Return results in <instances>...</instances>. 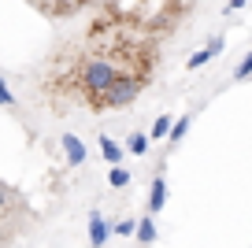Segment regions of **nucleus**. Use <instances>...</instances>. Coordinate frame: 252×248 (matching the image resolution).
Returning a JSON list of instances; mask_svg holds the SVG:
<instances>
[{
  "mask_svg": "<svg viewBox=\"0 0 252 248\" xmlns=\"http://www.w3.org/2000/svg\"><path fill=\"white\" fill-rule=\"evenodd\" d=\"M119 78H123V74H119V67L111 60H89L86 70H82V86H86V93L93 96V100H100Z\"/></svg>",
  "mask_w": 252,
  "mask_h": 248,
  "instance_id": "f257e3e1",
  "label": "nucleus"
},
{
  "mask_svg": "<svg viewBox=\"0 0 252 248\" xmlns=\"http://www.w3.org/2000/svg\"><path fill=\"white\" fill-rule=\"evenodd\" d=\"M163 208H167V178L156 174L152 186H149V215H159Z\"/></svg>",
  "mask_w": 252,
  "mask_h": 248,
  "instance_id": "423d86ee",
  "label": "nucleus"
},
{
  "mask_svg": "<svg viewBox=\"0 0 252 248\" xmlns=\"http://www.w3.org/2000/svg\"><path fill=\"white\" fill-rule=\"evenodd\" d=\"M60 145H63V155H67L71 167H82V163H86V145H82L74 133H60Z\"/></svg>",
  "mask_w": 252,
  "mask_h": 248,
  "instance_id": "39448f33",
  "label": "nucleus"
},
{
  "mask_svg": "<svg viewBox=\"0 0 252 248\" xmlns=\"http://www.w3.org/2000/svg\"><path fill=\"white\" fill-rule=\"evenodd\" d=\"M222 48H226V37H215L212 45H204L200 52H193V56H189V63H186V67H189V70H200L204 63H212L215 56H222Z\"/></svg>",
  "mask_w": 252,
  "mask_h": 248,
  "instance_id": "20e7f679",
  "label": "nucleus"
},
{
  "mask_svg": "<svg viewBox=\"0 0 252 248\" xmlns=\"http://www.w3.org/2000/svg\"><path fill=\"white\" fill-rule=\"evenodd\" d=\"M111 230H115V237H137V218H119V222H111Z\"/></svg>",
  "mask_w": 252,
  "mask_h": 248,
  "instance_id": "ddd939ff",
  "label": "nucleus"
},
{
  "mask_svg": "<svg viewBox=\"0 0 252 248\" xmlns=\"http://www.w3.org/2000/svg\"><path fill=\"white\" fill-rule=\"evenodd\" d=\"M0 100L8 104V108L15 104V96H11V86H8V78H0Z\"/></svg>",
  "mask_w": 252,
  "mask_h": 248,
  "instance_id": "2eb2a0df",
  "label": "nucleus"
},
{
  "mask_svg": "<svg viewBox=\"0 0 252 248\" xmlns=\"http://www.w3.org/2000/svg\"><path fill=\"white\" fill-rule=\"evenodd\" d=\"M237 8H245V0H230V4H226V15H230V11H237Z\"/></svg>",
  "mask_w": 252,
  "mask_h": 248,
  "instance_id": "dca6fc26",
  "label": "nucleus"
},
{
  "mask_svg": "<svg viewBox=\"0 0 252 248\" xmlns=\"http://www.w3.org/2000/svg\"><path fill=\"white\" fill-rule=\"evenodd\" d=\"M108 186L111 189H126L130 186V171H126V167H111L108 171Z\"/></svg>",
  "mask_w": 252,
  "mask_h": 248,
  "instance_id": "f8f14e48",
  "label": "nucleus"
},
{
  "mask_svg": "<svg viewBox=\"0 0 252 248\" xmlns=\"http://www.w3.org/2000/svg\"><path fill=\"white\" fill-rule=\"evenodd\" d=\"M123 152H126V148L119 145L115 137H108V133H100V155H104V159L111 163V167H119V163H123Z\"/></svg>",
  "mask_w": 252,
  "mask_h": 248,
  "instance_id": "0eeeda50",
  "label": "nucleus"
},
{
  "mask_svg": "<svg viewBox=\"0 0 252 248\" xmlns=\"http://www.w3.org/2000/svg\"><path fill=\"white\" fill-rule=\"evenodd\" d=\"M137 93H141V82H137V78H126V74H123L115 86H111L108 93L96 100V108H126V104H134V100H137Z\"/></svg>",
  "mask_w": 252,
  "mask_h": 248,
  "instance_id": "f03ea898",
  "label": "nucleus"
},
{
  "mask_svg": "<svg viewBox=\"0 0 252 248\" xmlns=\"http://www.w3.org/2000/svg\"><path fill=\"white\" fill-rule=\"evenodd\" d=\"M189 126H193V115H178V123H174L171 137H167V141H171V148H174V145H182V137L189 133Z\"/></svg>",
  "mask_w": 252,
  "mask_h": 248,
  "instance_id": "9b49d317",
  "label": "nucleus"
},
{
  "mask_svg": "<svg viewBox=\"0 0 252 248\" xmlns=\"http://www.w3.org/2000/svg\"><path fill=\"white\" fill-rule=\"evenodd\" d=\"M234 78H237V82H245V78H252V52H249V56H245V60H241V63H237V67H234Z\"/></svg>",
  "mask_w": 252,
  "mask_h": 248,
  "instance_id": "4468645a",
  "label": "nucleus"
},
{
  "mask_svg": "<svg viewBox=\"0 0 252 248\" xmlns=\"http://www.w3.org/2000/svg\"><path fill=\"white\" fill-rule=\"evenodd\" d=\"M137 241H141V245H152V241H156V215L137 218Z\"/></svg>",
  "mask_w": 252,
  "mask_h": 248,
  "instance_id": "1a4fd4ad",
  "label": "nucleus"
},
{
  "mask_svg": "<svg viewBox=\"0 0 252 248\" xmlns=\"http://www.w3.org/2000/svg\"><path fill=\"white\" fill-rule=\"evenodd\" d=\"M174 123L178 119H171V115H159L156 123H152V130H149V137L152 141H163V137H171V130H174Z\"/></svg>",
  "mask_w": 252,
  "mask_h": 248,
  "instance_id": "9d476101",
  "label": "nucleus"
},
{
  "mask_svg": "<svg viewBox=\"0 0 252 248\" xmlns=\"http://www.w3.org/2000/svg\"><path fill=\"white\" fill-rule=\"evenodd\" d=\"M111 233H115V230H111L108 218H104L100 211H89V245H93V248H104Z\"/></svg>",
  "mask_w": 252,
  "mask_h": 248,
  "instance_id": "7ed1b4c3",
  "label": "nucleus"
},
{
  "mask_svg": "<svg viewBox=\"0 0 252 248\" xmlns=\"http://www.w3.org/2000/svg\"><path fill=\"white\" fill-rule=\"evenodd\" d=\"M149 145H152V137H149V133H141V130H134L130 137H126V152H130V155H145V152H149Z\"/></svg>",
  "mask_w": 252,
  "mask_h": 248,
  "instance_id": "6e6552de",
  "label": "nucleus"
}]
</instances>
